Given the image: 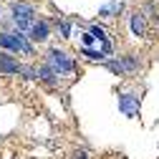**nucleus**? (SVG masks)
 Wrapping results in <instances>:
<instances>
[{"mask_svg":"<svg viewBox=\"0 0 159 159\" xmlns=\"http://www.w3.org/2000/svg\"><path fill=\"white\" fill-rule=\"evenodd\" d=\"M131 30H134V35H144V30H147V25H144V15H131Z\"/></svg>","mask_w":159,"mask_h":159,"instance_id":"nucleus-8","label":"nucleus"},{"mask_svg":"<svg viewBox=\"0 0 159 159\" xmlns=\"http://www.w3.org/2000/svg\"><path fill=\"white\" fill-rule=\"evenodd\" d=\"M0 73H5V76H10V73H23V66L15 61L13 56H0Z\"/></svg>","mask_w":159,"mask_h":159,"instance_id":"nucleus-5","label":"nucleus"},{"mask_svg":"<svg viewBox=\"0 0 159 159\" xmlns=\"http://www.w3.org/2000/svg\"><path fill=\"white\" fill-rule=\"evenodd\" d=\"M0 46L8 51H15V53H25V56L33 53L30 41H25V35H20V33H0Z\"/></svg>","mask_w":159,"mask_h":159,"instance_id":"nucleus-1","label":"nucleus"},{"mask_svg":"<svg viewBox=\"0 0 159 159\" xmlns=\"http://www.w3.org/2000/svg\"><path fill=\"white\" fill-rule=\"evenodd\" d=\"M30 38H33V41H46V38H48V23H46V20L33 23V28H30Z\"/></svg>","mask_w":159,"mask_h":159,"instance_id":"nucleus-7","label":"nucleus"},{"mask_svg":"<svg viewBox=\"0 0 159 159\" xmlns=\"http://www.w3.org/2000/svg\"><path fill=\"white\" fill-rule=\"evenodd\" d=\"M119 10H121V0H114L111 5H106V8H101V10H98V15H104V18H109L111 13H119Z\"/></svg>","mask_w":159,"mask_h":159,"instance_id":"nucleus-10","label":"nucleus"},{"mask_svg":"<svg viewBox=\"0 0 159 159\" xmlns=\"http://www.w3.org/2000/svg\"><path fill=\"white\" fill-rule=\"evenodd\" d=\"M38 76H41L43 81H48V84H56V76H58V73H56L51 66H43L41 71H38Z\"/></svg>","mask_w":159,"mask_h":159,"instance_id":"nucleus-9","label":"nucleus"},{"mask_svg":"<svg viewBox=\"0 0 159 159\" xmlns=\"http://www.w3.org/2000/svg\"><path fill=\"white\" fill-rule=\"evenodd\" d=\"M119 109H121L126 116H134V114L139 111V96H134V93L119 96Z\"/></svg>","mask_w":159,"mask_h":159,"instance_id":"nucleus-4","label":"nucleus"},{"mask_svg":"<svg viewBox=\"0 0 159 159\" xmlns=\"http://www.w3.org/2000/svg\"><path fill=\"white\" fill-rule=\"evenodd\" d=\"M48 66H51L58 76H63V73H71V71H73V61H71V58H68L63 51H58V48L48 53Z\"/></svg>","mask_w":159,"mask_h":159,"instance_id":"nucleus-3","label":"nucleus"},{"mask_svg":"<svg viewBox=\"0 0 159 159\" xmlns=\"http://www.w3.org/2000/svg\"><path fill=\"white\" fill-rule=\"evenodd\" d=\"M131 68H136L134 58H124V61H111L109 63V71H114V73H124V71H131Z\"/></svg>","mask_w":159,"mask_h":159,"instance_id":"nucleus-6","label":"nucleus"},{"mask_svg":"<svg viewBox=\"0 0 159 159\" xmlns=\"http://www.w3.org/2000/svg\"><path fill=\"white\" fill-rule=\"evenodd\" d=\"M73 159H86V152H76V157Z\"/></svg>","mask_w":159,"mask_h":159,"instance_id":"nucleus-13","label":"nucleus"},{"mask_svg":"<svg viewBox=\"0 0 159 159\" xmlns=\"http://www.w3.org/2000/svg\"><path fill=\"white\" fill-rule=\"evenodd\" d=\"M58 28H61L63 38H71V23L68 20H58Z\"/></svg>","mask_w":159,"mask_h":159,"instance_id":"nucleus-11","label":"nucleus"},{"mask_svg":"<svg viewBox=\"0 0 159 159\" xmlns=\"http://www.w3.org/2000/svg\"><path fill=\"white\" fill-rule=\"evenodd\" d=\"M23 73H25V78H35L38 76V71H33V68H23Z\"/></svg>","mask_w":159,"mask_h":159,"instance_id":"nucleus-12","label":"nucleus"},{"mask_svg":"<svg viewBox=\"0 0 159 159\" xmlns=\"http://www.w3.org/2000/svg\"><path fill=\"white\" fill-rule=\"evenodd\" d=\"M10 10H13V23L18 25V28H33V15H35V10L28 5V3H13L10 5Z\"/></svg>","mask_w":159,"mask_h":159,"instance_id":"nucleus-2","label":"nucleus"}]
</instances>
